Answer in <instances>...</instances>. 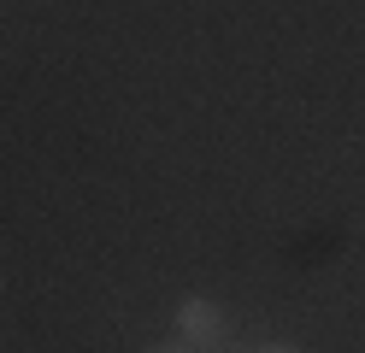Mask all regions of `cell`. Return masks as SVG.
Masks as SVG:
<instances>
[{
  "label": "cell",
  "instance_id": "2",
  "mask_svg": "<svg viewBox=\"0 0 365 353\" xmlns=\"http://www.w3.org/2000/svg\"><path fill=\"white\" fill-rule=\"evenodd\" d=\"M148 353H200V347H189L182 336H171V342H159V347H148Z\"/></svg>",
  "mask_w": 365,
  "mask_h": 353
},
{
  "label": "cell",
  "instance_id": "3",
  "mask_svg": "<svg viewBox=\"0 0 365 353\" xmlns=\"http://www.w3.org/2000/svg\"><path fill=\"white\" fill-rule=\"evenodd\" d=\"M254 353H301V347H294V342H259Z\"/></svg>",
  "mask_w": 365,
  "mask_h": 353
},
{
  "label": "cell",
  "instance_id": "1",
  "mask_svg": "<svg viewBox=\"0 0 365 353\" xmlns=\"http://www.w3.org/2000/svg\"><path fill=\"white\" fill-rule=\"evenodd\" d=\"M171 324H177V336L189 342V347H200V353H212V347L230 342V312H224L212 295H182L177 312H171Z\"/></svg>",
  "mask_w": 365,
  "mask_h": 353
}]
</instances>
